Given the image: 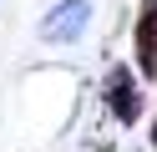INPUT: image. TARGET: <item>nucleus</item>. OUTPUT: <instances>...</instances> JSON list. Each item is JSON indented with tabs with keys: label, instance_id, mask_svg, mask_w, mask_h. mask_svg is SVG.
<instances>
[{
	"label": "nucleus",
	"instance_id": "obj_1",
	"mask_svg": "<svg viewBox=\"0 0 157 152\" xmlns=\"http://www.w3.org/2000/svg\"><path fill=\"white\" fill-rule=\"evenodd\" d=\"M101 101H106V111H112L122 127H132L137 117H142V91H137V76L127 66H112L106 71V81H101Z\"/></svg>",
	"mask_w": 157,
	"mask_h": 152
},
{
	"label": "nucleus",
	"instance_id": "obj_2",
	"mask_svg": "<svg viewBox=\"0 0 157 152\" xmlns=\"http://www.w3.org/2000/svg\"><path fill=\"white\" fill-rule=\"evenodd\" d=\"M86 20H91V5H86V0H61V5L41 20V36L61 46V41H76V36H81Z\"/></svg>",
	"mask_w": 157,
	"mask_h": 152
},
{
	"label": "nucleus",
	"instance_id": "obj_3",
	"mask_svg": "<svg viewBox=\"0 0 157 152\" xmlns=\"http://www.w3.org/2000/svg\"><path fill=\"white\" fill-rule=\"evenodd\" d=\"M132 46H137V71H142V81H157V0H142Z\"/></svg>",
	"mask_w": 157,
	"mask_h": 152
},
{
	"label": "nucleus",
	"instance_id": "obj_4",
	"mask_svg": "<svg viewBox=\"0 0 157 152\" xmlns=\"http://www.w3.org/2000/svg\"><path fill=\"white\" fill-rule=\"evenodd\" d=\"M152 147H157V122H152Z\"/></svg>",
	"mask_w": 157,
	"mask_h": 152
}]
</instances>
